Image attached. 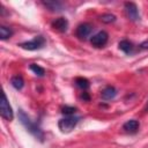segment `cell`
I'll use <instances>...</instances> for the list:
<instances>
[{"instance_id":"1","label":"cell","mask_w":148,"mask_h":148,"mask_svg":"<svg viewBox=\"0 0 148 148\" xmlns=\"http://www.w3.org/2000/svg\"><path fill=\"white\" fill-rule=\"evenodd\" d=\"M18 119H20V121L22 123V125L28 130L29 133H31L36 139L43 141V139H44V133H43V131L39 128V126H38L37 124H35V123L28 117V114L24 113L23 110H20V111H18Z\"/></svg>"},{"instance_id":"2","label":"cell","mask_w":148,"mask_h":148,"mask_svg":"<svg viewBox=\"0 0 148 148\" xmlns=\"http://www.w3.org/2000/svg\"><path fill=\"white\" fill-rule=\"evenodd\" d=\"M45 45V39L43 36H36L34 37L31 40L28 42H23L20 44V46L24 50H29V51H35V50H39Z\"/></svg>"},{"instance_id":"3","label":"cell","mask_w":148,"mask_h":148,"mask_svg":"<svg viewBox=\"0 0 148 148\" xmlns=\"http://www.w3.org/2000/svg\"><path fill=\"white\" fill-rule=\"evenodd\" d=\"M77 121H79V118H77V117L67 116V117H65V118H62V119L59 120L58 126H59V128H60L61 132L67 133V132H71V131L76 126Z\"/></svg>"},{"instance_id":"4","label":"cell","mask_w":148,"mask_h":148,"mask_svg":"<svg viewBox=\"0 0 148 148\" xmlns=\"http://www.w3.org/2000/svg\"><path fill=\"white\" fill-rule=\"evenodd\" d=\"M0 113L1 117L6 120H12L13 119V110L12 106L6 97V94H2V99H1V104H0Z\"/></svg>"},{"instance_id":"5","label":"cell","mask_w":148,"mask_h":148,"mask_svg":"<svg viewBox=\"0 0 148 148\" xmlns=\"http://www.w3.org/2000/svg\"><path fill=\"white\" fill-rule=\"evenodd\" d=\"M108 39H109V35L105 31H99L91 37L90 42L95 47H103L108 43Z\"/></svg>"},{"instance_id":"6","label":"cell","mask_w":148,"mask_h":148,"mask_svg":"<svg viewBox=\"0 0 148 148\" xmlns=\"http://www.w3.org/2000/svg\"><path fill=\"white\" fill-rule=\"evenodd\" d=\"M125 13L127 17L132 21H138L140 18L139 9L134 2H125Z\"/></svg>"},{"instance_id":"7","label":"cell","mask_w":148,"mask_h":148,"mask_svg":"<svg viewBox=\"0 0 148 148\" xmlns=\"http://www.w3.org/2000/svg\"><path fill=\"white\" fill-rule=\"evenodd\" d=\"M91 30H92V27L89 23H82L76 28V36L80 39H84L90 35Z\"/></svg>"},{"instance_id":"8","label":"cell","mask_w":148,"mask_h":148,"mask_svg":"<svg viewBox=\"0 0 148 148\" xmlns=\"http://www.w3.org/2000/svg\"><path fill=\"white\" fill-rule=\"evenodd\" d=\"M52 28H53L54 30H58V31H60V32H64V31H66L67 28H68V22H67V20L64 18V17H58V18H56V20L52 22Z\"/></svg>"},{"instance_id":"9","label":"cell","mask_w":148,"mask_h":148,"mask_svg":"<svg viewBox=\"0 0 148 148\" xmlns=\"http://www.w3.org/2000/svg\"><path fill=\"white\" fill-rule=\"evenodd\" d=\"M123 128H124L126 132L134 133V132H136L138 128H139V121L135 120V119H130V120H127V121L123 125Z\"/></svg>"},{"instance_id":"10","label":"cell","mask_w":148,"mask_h":148,"mask_svg":"<svg viewBox=\"0 0 148 148\" xmlns=\"http://www.w3.org/2000/svg\"><path fill=\"white\" fill-rule=\"evenodd\" d=\"M116 94H117V91H116V89L113 88V87H111V86H109V87H105L103 90H102V98L103 99H111V98H113L114 96H116Z\"/></svg>"},{"instance_id":"11","label":"cell","mask_w":148,"mask_h":148,"mask_svg":"<svg viewBox=\"0 0 148 148\" xmlns=\"http://www.w3.org/2000/svg\"><path fill=\"white\" fill-rule=\"evenodd\" d=\"M10 82H12V86H13L15 89H17V90L22 89V88H23V84H24L23 77H22L21 75H15V76H13L12 80H10Z\"/></svg>"},{"instance_id":"12","label":"cell","mask_w":148,"mask_h":148,"mask_svg":"<svg viewBox=\"0 0 148 148\" xmlns=\"http://www.w3.org/2000/svg\"><path fill=\"white\" fill-rule=\"evenodd\" d=\"M119 49H120L121 51H124L125 53H131V52L133 51V44H132L131 42L124 39V40L119 42Z\"/></svg>"},{"instance_id":"13","label":"cell","mask_w":148,"mask_h":148,"mask_svg":"<svg viewBox=\"0 0 148 148\" xmlns=\"http://www.w3.org/2000/svg\"><path fill=\"white\" fill-rule=\"evenodd\" d=\"M44 5L47 8H50V10H53V12L61 10V8H62V5L58 1H46V2H44Z\"/></svg>"},{"instance_id":"14","label":"cell","mask_w":148,"mask_h":148,"mask_svg":"<svg viewBox=\"0 0 148 148\" xmlns=\"http://www.w3.org/2000/svg\"><path fill=\"white\" fill-rule=\"evenodd\" d=\"M12 35H13V31H12L9 28H7V27H5V25H1V27H0V38H1L2 40L9 38Z\"/></svg>"},{"instance_id":"15","label":"cell","mask_w":148,"mask_h":148,"mask_svg":"<svg viewBox=\"0 0 148 148\" xmlns=\"http://www.w3.org/2000/svg\"><path fill=\"white\" fill-rule=\"evenodd\" d=\"M75 83H76V86L79 88H81L83 90H86V89L89 88V81L86 77H76L75 79Z\"/></svg>"},{"instance_id":"16","label":"cell","mask_w":148,"mask_h":148,"mask_svg":"<svg viewBox=\"0 0 148 148\" xmlns=\"http://www.w3.org/2000/svg\"><path fill=\"white\" fill-rule=\"evenodd\" d=\"M30 69H31L36 75H38V76H43V75L45 74L44 68L40 67L39 65H36V64H31V65H30Z\"/></svg>"},{"instance_id":"17","label":"cell","mask_w":148,"mask_h":148,"mask_svg":"<svg viewBox=\"0 0 148 148\" xmlns=\"http://www.w3.org/2000/svg\"><path fill=\"white\" fill-rule=\"evenodd\" d=\"M101 20L104 23H111V22H114L116 21V16L112 15V14H104V15L101 16Z\"/></svg>"},{"instance_id":"18","label":"cell","mask_w":148,"mask_h":148,"mask_svg":"<svg viewBox=\"0 0 148 148\" xmlns=\"http://www.w3.org/2000/svg\"><path fill=\"white\" fill-rule=\"evenodd\" d=\"M64 114H67V116H72L74 112H75V108H72V106H65L61 111Z\"/></svg>"},{"instance_id":"19","label":"cell","mask_w":148,"mask_h":148,"mask_svg":"<svg viewBox=\"0 0 148 148\" xmlns=\"http://www.w3.org/2000/svg\"><path fill=\"white\" fill-rule=\"evenodd\" d=\"M140 47L143 49V50H148V39L145 40V42H142V43L140 44Z\"/></svg>"}]
</instances>
